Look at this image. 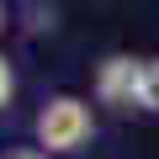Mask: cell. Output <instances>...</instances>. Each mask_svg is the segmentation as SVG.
Wrapping results in <instances>:
<instances>
[{"label":"cell","mask_w":159,"mask_h":159,"mask_svg":"<svg viewBox=\"0 0 159 159\" xmlns=\"http://www.w3.org/2000/svg\"><path fill=\"white\" fill-rule=\"evenodd\" d=\"M138 80H143V58L111 53V58H101V69H96V96H101L106 106H138Z\"/></svg>","instance_id":"7a4b0ae2"},{"label":"cell","mask_w":159,"mask_h":159,"mask_svg":"<svg viewBox=\"0 0 159 159\" xmlns=\"http://www.w3.org/2000/svg\"><path fill=\"white\" fill-rule=\"evenodd\" d=\"M32 133H37L43 154H80L96 138V111L80 96H48L43 111H37V122H32Z\"/></svg>","instance_id":"6da1fadb"},{"label":"cell","mask_w":159,"mask_h":159,"mask_svg":"<svg viewBox=\"0 0 159 159\" xmlns=\"http://www.w3.org/2000/svg\"><path fill=\"white\" fill-rule=\"evenodd\" d=\"M138 111H159V58H143V80H138Z\"/></svg>","instance_id":"3957f363"},{"label":"cell","mask_w":159,"mask_h":159,"mask_svg":"<svg viewBox=\"0 0 159 159\" xmlns=\"http://www.w3.org/2000/svg\"><path fill=\"white\" fill-rule=\"evenodd\" d=\"M0 32H6V0H0Z\"/></svg>","instance_id":"8992f818"},{"label":"cell","mask_w":159,"mask_h":159,"mask_svg":"<svg viewBox=\"0 0 159 159\" xmlns=\"http://www.w3.org/2000/svg\"><path fill=\"white\" fill-rule=\"evenodd\" d=\"M11 159H53V154H43V148H16Z\"/></svg>","instance_id":"5b68a950"},{"label":"cell","mask_w":159,"mask_h":159,"mask_svg":"<svg viewBox=\"0 0 159 159\" xmlns=\"http://www.w3.org/2000/svg\"><path fill=\"white\" fill-rule=\"evenodd\" d=\"M11 96H16V69H11V58H6V53H0V106H6Z\"/></svg>","instance_id":"277c9868"}]
</instances>
